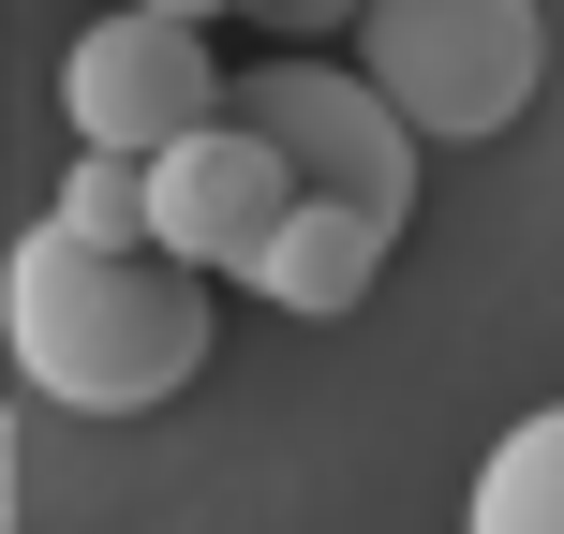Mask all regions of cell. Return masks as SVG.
<instances>
[{
    "mask_svg": "<svg viewBox=\"0 0 564 534\" xmlns=\"http://www.w3.org/2000/svg\"><path fill=\"white\" fill-rule=\"evenodd\" d=\"M0 357L75 416H164L208 371V282L178 253H89L75 224H30L0 253Z\"/></svg>",
    "mask_w": 564,
    "mask_h": 534,
    "instance_id": "6da1fadb",
    "label": "cell"
},
{
    "mask_svg": "<svg viewBox=\"0 0 564 534\" xmlns=\"http://www.w3.org/2000/svg\"><path fill=\"white\" fill-rule=\"evenodd\" d=\"M224 119H238V134H268L282 164H297L312 208H357L371 238L416 224V164H431V149H416V119H401L357 59H327V45L238 59V75H224Z\"/></svg>",
    "mask_w": 564,
    "mask_h": 534,
    "instance_id": "7a4b0ae2",
    "label": "cell"
},
{
    "mask_svg": "<svg viewBox=\"0 0 564 534\" xmlns=\"http://www.w3.org/2000/svg\"><path fill=\"white\" fill-rule=\"evenodd\" d=\"M357 75L416 119V149H476V134H506L535 105L550 30H535V0H371Z\"/></svg>",
    "mask_w": 564,
    "mask_h": 534,
    "instance_id": "3957f363",
    "label": "cell"
},
{
    "mask_svg": "<svg viewBox=\"0 0 564 534\" xmlns=\"http://www.w3.org/2000/svg\"><path fill=\"white\" fill-rule=\"evenodd\" d=\"M59 119H75V149H119V164H164L178 134H208L224 119V59H208V30H164V15H89L75 59H59Z\"/></svg>",
    "mask_w": 564,
    "mask_h": 534,
    "instance_id": "277c9868",
    "label": "cell"
},
{
    "mask_svg": "<svg viewBox=\"0 0 564 534\" xmlns=\"http://www.w3.org/2000/svg\"><path fill=\"white\" fill-rule=\"evenodd\" d=\"M282 224H297V164H282L268 134H238V119H208V134H178L164 164H149V253H178L194 282L208 268L253 282Z\"/></svg>",
    "mask_w": 564,
    "mask_h": 534,
    "instance_id": "5b68a950",
    "label": "cell"
},
{
    "mask_svg": "<svg viewBox=\"0 0 564 534\" xmlns=\"http://www.w3.org/2000/svg\"><path fill=\"white\" fill-rule=\"evenodd\" d=\"M371 268H387V238H371L357 208H312V194H297V224L268 238L253 297H282V312H357V297H371Z\"/></svg>",
    "mask_w": 564,
    "mask_h": 534,
    "instance_id": "8992f818",
    "label": "cell"
},
{
    "mask_svg": "<svg viewBox=\"0 0 564 534\" xmlns=\"http://www.w3.org/2000/svg\"><path fill=\"white\" fill-rule=\"evenodd\" d=\"M460 534H564V401H535V416L476 460V505H460Z\"/></svg>",
    "mask_w": 564,
    "mask_h": 534,
    "instance_id": "52a82bcc",
    "label": "cell"
},
{
    "mask_svg": "<svg viewBox=\"0 0 564 534\" xmlns=\"http://www.w3.org/2000/svg\"><path fill=\"white\" fill-rule=\"evenodd\" d=\"M45 224H75L89 253H149V164H119V149H75V178H59Z\"/></svg>",
    "mask_w": 564,
    "mask_h": 534,
    "instance_id": "ba28073f",
    "label": "cell"
},
{
    "mask_svg": "<svg viewBox=\"0 0 564 534\" xmlns=\"http://www.w3.org/2000/svg\"><path fill=\"white\" fill-rule=\"evenodd\" d=\"M238 15H253V30H282V45H312V30H357L371 0H238Z\"/></svg>",
    "mask_w": 564,
    "mask_h": 534,
    "instance_id": "9c48e42d",
    "label": "cell"
},
{
    "mask_svg": "<svg viewBox=\"0 0 564 534\" xmlns=\"http://www.w3.org/2000/svg\"><path fill=\"white\" fill-rule=\"evenodd\" d=\"M134 15H164V30H208V15H238V0H134Z\"/></svg>",
    "mask_w": 564,
    "mask_h": 534,
    "instance_id": "30bf717a",
    "label": "cell"
},
{
    "mask_svg": "<svg viewBox=\"0 0 564 534\" xmlns=\"http://www.w3.org/2000/svg\"><path fill=\"white\" fill-rule=\"evenodd\" d=\"M0 534H15V416H0Z\"/></svg>",
    "mask_w": 564,
    "mask_h": 534,
    "instance_id": "8fae6325",
    "label": "cell"
}]
</instances>
